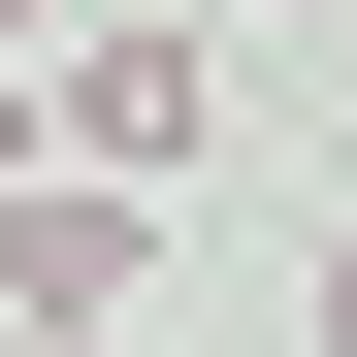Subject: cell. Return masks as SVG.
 <instances>
[{
  "label": "cell",
  "instance_id": "obj_2",
  "mask_svg": "<svg viewBox=\"0 0 357 357\" xmlns=\"http://www.w3.org/2000/svg\"><path fill=\"white\" fill-rule=\"evenodd\" d=\"M33 162H98V195H195V33H162V0H98L66 66H33Z\"/></svg>",
  "mask_w": 357,
  "mask_h": 357
},
{
  "label": "cell",
  "instance_id": "obj_3",
  "mask_svg": "<svg viewBox=\"0 0 357 357\" xmlns=\"http://www.w3.org/2000/svg\"><path fill=\"white\" fill-rule=\"evenodd\" d=\"M292 325H325V357H357V227H325V292H292Z\"/></svg>",
  "mask_w": 357,
  "mask_h": 357
},
{
  "label": "cell",
  "instance_id": "obj_1",
  "mask_svg": "<svg viewBox=\"0 0 357 357\" xmlns=\"http://www.w3.org/2000/svg\"><path fill=\"white\" fill-rule=\"evenodd\" d=\"M162 227H195V195H98V162H33V195H0V357H130Z\"/></svg>",
  "mask_w": 357,
  "mask_h": 357
},
{
  "label": "cell",
  "instance_id": "obj_4",
  "mask_svg": "<svg viewBox=\"0 0 357 357\" xmlns=\"http://www.w3.org/2000/svg\"><path fill=\"white\" fill-rule=\"evenodd\" d=\"M0 195H33V66H0Z\"/></svg>",
  "mask_w": 357,
  "mask_h": 357
},
{
  "label": "cell",
  "instance_id": "obj_5",
  "mask_svg": "<svg viewBox=\"0 0 357 357\" xmlns=\"http://www.w3.org/2000/svg\"><path fill=\"white\" fill-rule=\"evenodd\" d=\"M0 33H66V0H0Z\"/></svg>",
  "mask_w": 357,
  "mask_h": 357
}]
</instances>
